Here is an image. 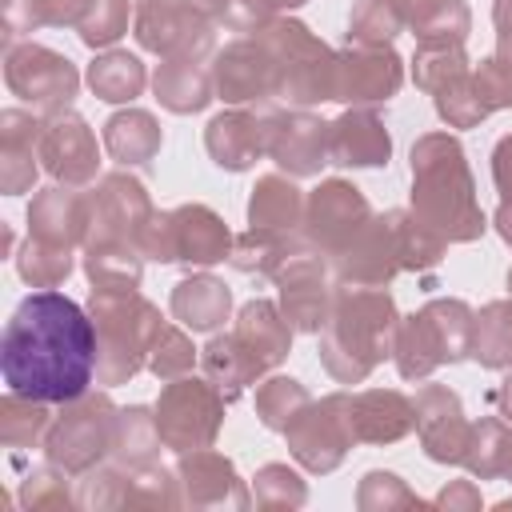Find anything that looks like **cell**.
<instances>
[{
    "label": "cell",
    "instance_id": "39",
    "mask_svg": "<svg viewBox=\"0 0 512 512\" xmlns=\"http://www.w3.org/2000/svg\"><path fill=\"white\" fill-rule=\"evenodd\" d=\"M508 452H512V424L500 416H484L480 424H472V436H468V452H464V468L480 480H492V476H504V464H508Z\"/></svg>",
    "mask_w": 512,
    "mask_h": 512
},
{
    "label": "cell",
    "instance_id": "59",
    "mask_svg": "<svg viewBox=\"0 0 512 512\" xmlns=\"http://www.w3.org/2000/svg\"><path fill=\"white\" fill-rule=\"evenodd\" d=\"M496 232L512 244V200H504V204L496 208Z\"/></svg>",
    "mask_w": 512,
    "mask_h": 512
},
{
    "label": "cell",
    "instance_id": "3",
    "mask_svg": "<svg viewBox=\"0 0 512 512\" xmlns=\"http://www.w3.org/2000/svg\"><path fill=\"white\" fill-rule=\"evenodd\" d=\"M396 304L388 288H336L328 324L320 328V364L340 384H360L396 344Z\"/></svg>",
    "mask_w": 512,
    "mask_h": 512
},
{
    "label": "cell",
    "instance_id": "19",
    "mask_svg": "<svg viewBox=\"0 0 512 512\" xmlns=\"http://www.w3.org/2000/svg\"><path fill=\"white\" fill-rule=\"evenodd\" d=\"M412 416H416V432H420V444H424L428 460H436V464H464L472 424L464 420L460 396L452 388L424 384L416 392V400H412Z\"/></svg>",
    "mask_w": 512,
    "mask_h": 512
},
{
    "label": "cell",
    "instance_id": "57",
    "mask_svg": "<svg viewBox=\"0 0 512 512\" xmlns=\"http://www.w3.org/2000/svg\"><path fill=\"white\" fill-rule=\"evenodd\" d=\"M492 404H496V408H500V416L512 424V372H508V376H504V384L492 392Z\"/></svg>",
    "mask_w": 512,
    "mask_h": 512
},
{
    "label": "cell",
    "instance_id": "48",
    "mask_svg": "<svg viewBox=\"0 0 512 512\" xmlns=\"http://www.w3.org/2000/svg\"><path fill=\"white\" fill-rule=\"evenodd\" d=\"M436 112H440V120H448L452 128H472V124H480V120L488 116V104L480 100V88H476L472 72L436 92Z\"/></svg>",
    "mask_w": 512,
    "mask_h": 512
},
{
    "label": "cell",
    "instance_id": "9",
    "mask_svg": "<svg viewBox=\"0 0 512 512\" xmlns=\"http://www.w3.org/2000/svg\"><path fill=\"white\" fill-rule=\"evenodd\" d=\"M224 396L208 376H180L168 380L156 400V424L164 436V448L172 452H196L212 448L220 424H224Z\"/></svg>",
    "mask_w": 512,
    "mask_h": 512
},
{
    "label": "cell",
    "instance_id": "29",
    "mask_svg": "<svg viewBox=\"0 0 512 512\" xmlns=\"http://www.w3.org/2000/svg\"><path fill=\"white\" fill-rule=\"evenodd\" d=\"M232 312V292L216 276H188L172 288V316L192 332H216Z\"/></svg>",
    "mask_w": 512,
    "mask_h": 512
},
{
    "label": "cell",
    "instance_id": "40",
    "mask_svg": "<svg viewBox=\"0 0 512 512\" xmlns=\"http://www.w3.org/2000/svg\"><path fill=\"white\" fill-rule=\"evenodd\" d=\"M16 272L24 284L32 288H56L68 280L72 272V248L68 244H48V240H36L28 236V244L16 252Z\"/></svg>",
    "mask_w": 512,
    "mask_h": 512
},
{
    "label": "cell",
    "instance_id": "35",
    "mask_svg": "<svg viewBox=\"0 0 512 512\" xmlns=\"http://www.w3.org/2000/svg\"><path fill=\"white\" fill-rule=\"evenodd\" d=\"M48 424H52V412H48L44 400H32L24 392H8L0 400V440H4V448L24 452V448L44 444Z\"/></svg>",
    "mask_w": 512,
    "mask_h": 512
},
{
    "label": "cell",
    "instance_id": "16",
    "mask_svg": "<svg viewBox=\"0 0 512 512\" xmlns=\"http://www.w3.org/2000/svg\"><path fill=\"white\" fill-rule=\"evenodd\" d=\"M400 80H404V68L388 44H348L344 52H336L332 100H344L352 108H368V104L396 96Z\"/></svg>",
    "mask_w": 512,
    "mask_h": 512
},
{
    "label": "cell",
    "instance_id": "42",
    "mask_svg": "<svg viewBox=\"0 0 512 512\" xmlns=\"http://www.w3.org/2000/svg\"><path fill=\"white\" fill-rule=\"evenodd\" d=\"M404 24L400 0H356L348 16V44H388Z\"/></svg>",
    "mask_w": 512,
    "mask_h": 512
},
{
    "label": "cell",
    "instance_id": "23",
    "mask_svg": "<svg viewBox=\"0 0 512 512\" xmlns=\"http://www.w3.org/2000/svg\"><path fill=\"white\" fill-rule=\"evenodd\" d=\"M28 236L48 240V244H84L88 240V192L52 184L32 196L28 204Z\"/></svg>",
    "mask_w": 512,
    "mask_h": 512
},
{
    "label": "cell",
    "instance_id": "24",
    "mask_svg": "<svg viewBox=\"0 0 512 512\" xmlns=\"http://www.w3.org/2000/svg\"><path fill=\"white\" fill-rule=\"evenodd\" d=\"M348 424L356 444H392L416 428L412 400H404L392 388H368L348 392Z\"/></svg>",
    "mask_w": 512,
    "mask_h": 512
},
{
    "label": "cell",
    "instance_id": "1",
    "mask_svg": "<svg viewBox=\"0 0 512 512\" xmlns=\"http://www.w3.org/2000/svg\"><path fill=\"white\" fill-rule=\"evenodd\" d=\"M0 372L8 392L44 404H68L96 376V324L72 296L40 288L24 296L0 336Z\"/></svg>",
    "mask_w": 512,
    "mask_h": 512
},
{
    "label": "cell",
    "instance_id": "46",
    "mask_svg": "<svg viewBox=\"0 0 512 512\" xmlns=\"http://www.w3.org/2000/svg\"><path fill=\"white\" fill-rule=\"evenodd\" d=\"M80 40L88 48H108L128 32V0H88L80 24Z\"/></svg>",
    "mask_w": 512,
    "mask_h": 512
},
{
    "label": "cell",
    "instance_id": "13",
    "mask_svg": "<svg viewBox=\"0 0 512 512\" xmlns=\"http://www.w3.org/2000/svg\"><path fill=\"white\" fill-rule=\"evenodd\" d=\"M140 48L172 60V56H200L212 48V20L192 0H140L132 24Z\"/></svg>",
    "mask_w": 512,
    "mask_h": 512
},
{
    "label": "cell",
    "instance_id": "30",
    "mask_svg": "<svg viewBox=\"0 0 512 512\" xmlns=\"http://www.w3.org/2000/svg\"><path fill=\"white\" fill-rule=\"evenodd\" d=\"M296 224H304V196H300V188L288 176H280V172L260 176L256 188H252V200H248V228L292 236Z\"/></svg>",
    "mask_w": 512,
    "mask_h": 512
},
{
    "label": "cell",
    "instance_id": "31",
    "mask_svg": "<svg viewBox=\"0 0 512 512\" xmlns=\"http://www.w3.org/2000/svg\"><path fill=\"white\" fill-rule=\"evenodd\" d=\"M268 368H276L288 348H292V324L284 320V312L272 304V300H252L240 308L236 316V328H232Z\"/></svg>",
    "mask_w": 512,
    "mask_h": 512
},
{
    "label": "cell",
    "instance_id": "32",
    "mask_svg": "<svg viewBox=\"0 0 512 512\" xmlns=\"http://www.w3.org/2000/svg\"><path fill=\"white\" fill-rule=\"evenodd\" d=\"M160 424H156V412L144 408V404H132V408H120L116 416V436H112V460L120 468H148L160 460Z\"/></svg>",
    "mask_w": 512,
    "mask_h": 512
},
{
    "label": "cell",
    "instance_id": "55",
    "mask_svg": "<svg viewBox=\"0 0 512 512\" xmlns=\"http://www.w3.org/2000/svg\"><path fill=\"white\" fill-rule=\"evenodd\" d=\"M84 8H88V0H52V24L56 28H76L80 24V16H84Z\"/></svg>",
    "mask_w": 512,
    "mask_h": 512
},
{
    "label": "cell",
    "instance_id": "61",
    "mask_svg": "<svg viewBox=\"0 0 512 512\" xmlns=\"http://www.w3.org/2000/svg\"><path fill=\"white\" fill-rule=\"evenodd\" d=\"M504 480L512 484V452H508V464H504Z\"/></svg>",
    "mask_w": 512,
    "mask_h": 512
},
{
    "label": "cell",
    "instance_id": "17",
    "mask_svg": "<svg viewBox=\"0 0 512 512\" xmlns=\"http://www.w3.org/2000/svg\"><path fill=\"white\" fill-rule=\"evenodd\" d=\"M372 220V208L364 192L348 180H324L308 200H304V236L312 248L324 256H336L352 236Z\"/></svg>",
    "mask_w": 512,
    "mask_h": 512
},
{
    "label": "cell",
    "instance_id": "52",
    "mask_svg": "<svg viewBox=\"0 0 512 512\" xmlns=\"http://www.w3.org/2000/svg\"><path fill=\"white\" fill-rule=\"evenodd\" d=\"M0 12H4V48L16 44V36L52 24V0H0Z\"/></svg>",
    "mask_w": 512,
    "mask_h": 512
},
{
    "label": "cell",
    "instance_id": "56",
    "mask_svg": "<svg viewBox=\"0 0 512 512\" xmlns=\"http://www.w3.org/2000/svg\"><path fill=\"white\" fill-rule=\"evenodd\" d=\"M492 20H496V32H500V48H512V0H496Z\"/></svg>",
    "mask_w": 512,
    "mask_h": 512
},
{
    "label": "cell",
    "instance_id": "49",
    "mask_svg": "<svg viewBox=\"0 0 512 512\" xmlns=\"http://www.w3.org/2000/svg\"><path fill=\"white\" fill-rule=\"evenodd\" d=\"M256 504L264 508H300L308 500V488L304 480L288 468V464H264L256 472V488H252Z\"/></svg>",
    "mask_w": 512,
    "mask_h": 512
},
{
    "label": "cell",
    "instance_id": "27",
    "mask_svg": "<svg viewBox=\"0 0 512 512\" xmlns=\"http://www.w3.org/2000/svg\"><path fill=\"white\" fill-rule=\"evenodd\" d=\"M264 368H268V364H264L236 332L208 340V348L200 352V372L216 384V392H220L224 400H236Z\"/></svg>",
    "mask_w": 512,
    "mask_h": 512
},
{
    "label": "cell",
    "instance_id": "20",
    "mask_svg": "<svg viewBox=\"0 0 512 512\" xmlns=\"http://www.w3.org/2000/svg\"><path fill=\"white\" fill-rule=\"evenodd\" d=\"M212 84H216L220 100H228V104H272L276 100V60L260 44V36L232 40L212 64Z\"/></svg>",
    "mask_w": 512,
    "mask_h": 512
},
{
    "label": "cell",
    "instance_id": "25",
    "mask_svg": "<svg viewBox=\"0 0 512 512\" xmlns=\"http://www.w3.org/2000/svg\"><path fill=\"white\" fill-rule=\"evenodd\" d=\"M44 120L24 112V108H4L0 112V188L4 196H20L36 180V144H40Z\"/></svg>",
    "mask_w": 512,
    "mask_h": 512
},
{
    "label": "cell",
    "instance_id": "21",
    "mask_svg": "<svg viewBox=\"0 0 512 512\" xmlns=\"http://www.w3.org/2000/svg\"><path fill=\"white\" fill-rule=\"evenodd\" d=\"M172 476H176L180 504H192V508H248L252 504L232 460L212 448L184 452L180 464L172 468Z\"/></svg>",
    "mask_w": 512,
    "mask_h": 512
},
{
    "label": "cell",
    "instance_id": "51",
    "mask_svg": "<svg viewBox=\"0 0 512 512\" xmlns=\"http://www.w3.org/2000/svg\"><path fill=\"white\" fill-rule=\"evenodd\" d=\"M356 504L360 508H416L420 500L408 492V484L392 472H368L360 480V492H356Z\"/></svg>",
    "mask_w": 512,
    "mask_h": 512
},
{
    "label": "cell",
    "instance_id": "4",
    "mask_svg": "<svg viewBox=\"0 0 512 512\" xmlns=\"http://www.w3.org/2000/svg\"><path fill=\"white\" fill-rule=\"evenodd\" d=\"M88 312L96 324V380L104 388L132 380L148 364V348L164 328L160 308L136 288H92Z\"/></svg>",
    "mask_w": 512,
    "mask_h": 512
},
{
    "label": "cell",
    "instance_id": "54",
    "mask_svg": "<svg viewBox=\"0 0 512 512\" xmlns=\"http://www.w3.org/2000/svg\"><path fill=\"white\" fill-rule=\"evenodd\" d=\"M432 504H436V508H480V488H476L472 480H456V484H448Z\"/></svg>",
    "mask_w": 512,
    "mask_h": 512
},
{
    "label": "cell",
    "instance_id": "28",
    "mask_svg": "<svg viewBox=\"0 0 512 512\" xmlns=\"http://www.w3.org/2000/svg\"><path fill=\"white\" fill-rule=\"evenodd\" d=\"M152 88H156V100L168 112H176V116L200 112L212 100V92H216L212 68H204L196 56H172V60H164L156 68V76H152Z\"/></svg>",
    "mask_w": 512,
    "mask_h": 512
},
{
    "label": "cell",
    "instance_id": "33",
    "mask_svg": "<svg viewBox=\"0 0 512 512\" xmlns=\"http://www.w3.org/2000/svg\"><path fill=\"white\" fill-rule=\"evenodd\" d=\"M160 124L152 112H140V108H128V112H116L108 124H104V148L112 160L120 164H148L156 152H160Z\"/></svg>",
    "mask_w": 512,
    "mask_h": 512
},
{
    "label": "cell",
    "instance_id": "10",
    "mask_svg": "<svg viewBox=\"0 0 512 512\" xmlns=\"http://www.w3.org/2000/svg\"><path fill=\"white\" fill-rule=\"evenodd\" d=\"M4 84L12 96L32 104L40 116H56L72 104L80 88V72L68 56L44 44H8L4 48Z\"/></svg>",
    "mask_w": 512,
    "mask_h": 512
},
{
    "label": "cell",
    "instance_id": "11",
    "mask_svg": "<svg viewBox=\"0 0 512 512\" xmlns=\"http://www.w3.org/2000/svg\"><path fill=\"white\" fill-rule=\"evenodd\" d=\"M152 200L140 180L108 172L88 192V244H140L144 224L152 220Z\"/></svg>",
    "mask_w": 512,
    "mask_h": 512
},
{
    "label": "cell",
    "instance_id": "18",
    "mask_svg": "<svg viewBox=\"0 0 512 512\" xmlns=\"http://www.w3.org/2000/svg\"><path fill=\"white\" fill-rule=\"evenodd\" d=\"M40 164L48 176H56L60 184L68 188H84L96 180V164H100V148H96V136L88 128L84 116L76 112H56V116H44V128H40Z\"/></svg>",
    "mask_w": 512,
    "mask_h": 512
},
{
    "label": "cell",
    "instance_id": "22",
    "mask_svg": "<svg viewBox=\"0 0 512 512\" xmlns=\"http://www.w3.org/2000/svg\"><path fill=\"white\" fill-rule=\"evenodd\" d=\"M388 152H392L388 128L372 108H348L328 124V164L376 168L388 164Z\"/></svg>",
    "mask_w": 512,
    "mask_h": 512
},
{
    "label": "cell",
    "instance_id": "12",
    "mask_svg": "<svg viewBox=\"0 0 512 512\" xmlns=\"http://www.w3.org/2000/svg\"><path fill=\"white\" fill-rule=\"evenodd\" d=\"M292 456L308 472H332L348 448L356 444L348 424V392H332L324 400H308V408L284 428Z\"/></svg>",
    "mask_w": 512,
    "mask_h": 512
},
{
    "label": "cell",
    "instance_id": "41",
    "mask_svg": "<svg viewBox=\"0 0 512 512\" xmlns=\"http://www.w3.org/2000/svg\"><path fill=\"white\" fill-rule=\"evenodd\" d=\"M308 400H312V396L304 392L300 380H292V376H268V380L256 388V416H260L264 428L284 432V428L308 408Z\"/></svg>",
    "mask_w": 512,
    "mask_h": 512
},
{
    "label": "cell",
    "instance_id": "58",
    "mask_svg": "<svg viewBox=\"0 0 512 512\" xmlns=\"http://www.w3.org/2000/svg\"><path fill=\"white\" fill-rule=\"evenodd\" d=\"M192 4H196L208 20H220V24H224V12H228V4H232V0H192Z\"/></svg>",
    "mask_w": 512,
    "mask_h": 512
},
{
    "label": "cell",
    "instance_id": "50",
    "mask_svg": "<svg viewBox=\"0 0 512 512\" xmlns=\"http://www.w3.org/2000/svg\"><path fill=\"white\" fill-rule=\"evenodd\" d=\"M476 88H480V100L488 104V112L496 108H512V52H496L488 60H480V68L472 72Z\"/></svg>",
    "mask_w": 512,
    "mask_h": 512
},
{
    "label": "cell",
    "instance_id": "26",
    "mask_svg": "<svg viewBox=\"0 0 512 512\" xmlns=\"http://www.w3.org/2000/svg\"><path fill=\"white\" fill-rule=\"evenodd\" d=\"M288 176H316L328 164V124L312 112H284L276 124V140L268 152Z\"/></svg>",
    "mask_w": 512,
    "mask_h": 512
},
{
    "label": "cell",
    "instance_id": "5",
    "mask_svg": "<svg viewBox=\"0 0 512 512\" xmlns=\"http://www.w3.org/2000/svg\"><path fill=\"white\" fill-rule=\"evenodd\" d=\"M472 332H476V312L464 300H428L420 312L404 316L396 324V368L404 380H424L440 364H456L472 356Z\"/></svg>",
    "mask_w": 512,
    "mask_h": 512
},
{
    "label": "cell",
    "instance_id": "15",
    "mask_svg": "<svg viewBox=\"0 0 512 512\" xmlns=\"http://www.w3.org/2000/svg\"><path fill=\"white\" fill-rule=\"evenodd\" d=\"M276 288H280V312L296 332H312L320 336V328L332 316L336 304V288L328 268L320 264V256L312 252H292L276 272Z\"/></svg>",
    "mask_w": 512,
    "mask_h": 512
},
{
    "label": "cell",
    "instance_id": "45",
    "mask_svg": "<svg viewBox=\"0 0 512 512\" xmlns=\"http://www.w3.org/2000/svg\"><path fill=\"white\" fill-rule=\"evenodd\" d=\"M192 364H196L192 340H188L176 324L164 320V328L156 332V340H152V348H148V368H152L160 380H180V376L192 372Z\"/></svg>",
    "mask_w": 512,
    "mask_h": 512
},
{
    "label": "cell",
    "instance_id": "44",
    "mask_svg": "<svg viewBox=\"0 0 512 512\" xmlns=\"http://www.w3.org/2000/svg\"><path fill=\"white\" fill-rule=\"evenodd\" d=\"M68 476L64 468H56L52 460L40 464V468H28V476L20 480V504L24 508H68L76 504V492L68 488Z\"/></svg>",
    "mask_w": 512,
    "mask_h": 512
},
{
    "label": "cell",
    "instance_id": "37",
    "mask_svg": "<svg viewBox=\"0 0 512 512\" xmlns=\"http://www.w3.org/2000/svg\"><path fill=\"white\" fill-rule=\"evenodd\" d=\"M468 76V56H464V40H420L416 56H412V80L424 92H440L452 80Z\"/></svg>",
    "mask_w": 512,
    "mask_h": 512
},
{
    "label": "cell",
    "instance_id": "6",
    "mask_svg": "<svg viewBox=\"0 0 512 512\" xmlns=\"http://www.w3.org/2000/svg\"><path fill=\"white\" fill-rule=\"evenodd\" d=\"M256 36L268 48V56L276 60V100H284L292 108H312L320 100H332L336 52H328L304 24L268 20Z\"/></svg>",
    "mask_w": 512,
    "mask_h": 512
},
{
    "label": "cell",
    "instance_id": "60",
    "mask_svg": "<svg viewBox=\"0 0 512 512\" xmlns=\"http://www.w3.org/2000/svg\"><path fill=\"white\" fill-rule=\"evenodd\" d=\"M304 0H272V8H300Z\"/></svg>",
    "mask_w": 512,
    "mask_h": 512
},
{
    "label": "cell",
    "instance_id": "38",
    "mask_svg": "<svg viewBox=\"0 0 512 512\" xmlns=\"http://www.w3.org/2000/svg\"><path fill=\"white\" fill-rule=\"evenodd\" d=\"M472 356L484 368H512V296L492 300L476 312L472 332Z\"/></svg>",
    "mask_w": 512,
    "mask_h": 512
},
{
    "label": "cell",
    "instance_id": "63",
    "mask_svg": "<svg viewBox=\"0 0 512 512\" xmlns=\"http://www.w3.org/2000/svg\"><path fill=\"white\" fill-rule=\"evenodd\" d=\"M504 52H512V48H504Z\"/></svg>",
    "mask_w": 512,
    "mask_h": 512
},
{
    "label": "cell",
    "instance_id": "14",
    "mask_svg": "<svg viewBox=\"0 0 512 512\" xmlns=\"http://www.w3.org/2000/svg\"><path fill=\"white\" fill-rule=\"evenodd\" d=\"M280 116H284V112L272 108V104H256L252 112H248V108L220 112V116L204 128V148H208V156H212L220 168L244 172V168H252L260 156L272 152Z\"/></svg>",
    "mask_w": 512,
    "mask_h": 512
},
{
    "label": "cell",
    "instance_id": "62",
    "mask_svg": "<svg viewBox=\"0 0 512 512\" xmlns=\"http://www.w3.org/2000/svg\"><path fill=\"white\" fill-rule=\"evenodd\" d=\"M508 292H512V268H508Z\"/></svg>",
    "mask_w": 512,
    "mask_h": 512
},
{
    "label": "cell",
    "instance_id": "43",
    "mask_svg": "<svg viewBox=\"0 0 512 512\" xmlns=\"http://www.w3.org/2000/svg\"><path fill=\"white\" fill-rule=\"evenodd\" d=\"M292 256L288 236L280 232H264V228H248L244 236L232 240V268L240 272H276L284 260Z\"/></svg>",
    "mask_w": 512,
    "mask_h": 512
},
{
    "label": "cell",
    "instance_id": "8",
    "mask_svg": "<svg viewBox=\"0 0 512 512\" xmlns=\"http://www.w3.org/2000/svg\"><path fill=\"white\" fill-rule=\"evenodd\" d=\"M140 248L160 264L208 268L232 256V232L208 204H180L172 212H152V220L144 224Z\"/></svg>",
    "mask_w": 512,
    "mask_h": 512
},
{
    "label": "cell",
    "instance_id": "7",
    "mask_svg": "<svg viewBox=\"0 0 512 512\" xmlns=\"http://www.w3.org/2000/svg\"><path fill=\"white\" fill-rule=\"evenodd\" d=\"M116 416H120V408L108 400V392H84V396L60 404V412L52 416L48 436L40 444L44 460H52L56 468H64L72 476H84L104 456H112Z\"/></svg>",
    "mask_w": 512,
    "mask_h": 512
},
{
    "label": "cell",
    "instance_id": "34",
    "mask_svg": "<svg viewBox=\"0 0 512 512\" xmlns=\"http://www.w3.org/2000/svg\"><path fill=\"white\" fill-rule=\"evenodd\" d=\"M144 64H140V56H132V52H120V48H108V52H100L92 64H88V84H92V92L100 96V100H108V104H128V100H136L140 92H144Z\"/></svg>",
    "mask_w": 512,
    "mask_h": 512
},
{
    "label": "cell",
    "instance_id": "47",
    "mask_svg": "<svg viewBox=\"0 0 512 512\" xmlns=\"http://www.w3.org/2000/svg\"><path fill=\"white\" fill-rule=\"evenodd\" d=\"M76 504L80 508H120L128 504V472L116 464H96L76 480Z\"/></svg>",
    "mask_w": 512,
    "mask_h": 512
},
{
    "label": "cell",
    "instance_id": "2",
    "mask_svg": "<svg viewBox=\"0 0 512 512\" xmlns=\"http://www.w3.org/2000/svg\"><path fill=\"white\" fill-rule=\"evenodd\" d=\"M412 212L448 244H468L484 232L476 184L456 136L428 132L412 144Z\"/></svg>",
    "mask_w": 512,
    "mask_h": 512
},
{
    "label": "cell",
    "instance_id": "53",
    "mask_svg": "<svg viewBox=\"0 0 512 512\" xmlns=\"http://www.w3.org/2000/svg\"><path fill=\"white\" fill-rule=\"evenodd\" d=\"M492 180H496L500 196L512 200V136H504V140L492 148Z\"/></svg>",
    "mask_w": 512,
    "mask_h": 512
},
{
    "label": "cell",
    "instance_id": "36",
    "mask_svg": "<svg viewBox=\"0 0 512 512\" xmlns=\"http://www.w3.org/2000/svg\"><path fill=\"white\" fill-rule=\"evenodd\" d=\"M84 272L92 288H136L144 272V248L140 244H88Z\"/></svg>",
    "mask_w": 512,
    "mask_h": 512
}]
</instances>
